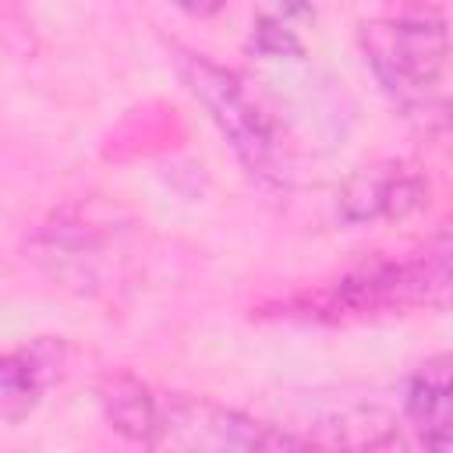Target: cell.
I'll use <instances>...</instances> for the list:
<instances>
[{
    "label": "cell",
    "mask_w": 453,
    "mask_h": 453,
    "mask_svg": "<svg viewBox=\"0 0 453 453\" xmlns=\"http://www.w3.org/2000/svg\"><path fill=\"white\" fill-rule=\"evenodd\" d=\"M156 442L184 449H297L308 439L258 425L202 396H170L156 411Z\"/></svg>",
    "instance_id": "4"
},
{
    "label": "cell",
    "mask_w": 453,
    "mask_h": 453,
    "mask_svg": "<svg viewBox=\"0 0 453 453\" xmlns=\"http://www.w3.org/2000/svg\"><path fill=\"white\" fill-rule=\"evenodd\" d=\"M42 393V368L28 350L0 357V418L21 421Z\"/></svg>",
    "instance_id": "8"
},
{
    "label": "cell",
    "mask_w": 453,
    "mask_h": 453,
    "mask_svg": "<svg viewBox=\"0 0 453 453\" xmlns=\"http://www.w3.org/2000/svg\"><path fill=\"white\" fill-rule=\"evenodd\" d=\"M365 53L382 88L407 110H442L446 103V28L442 21H372Z\"/></svg>",
    "instance_id": "2"
},
{
    "label": "cell",
    "mask_w": 453,
    "mask_h": 453,
    "mask_svg": "<svg viewBox=\"0 0 453 453\" xmlns=\"http://www.w3.org/2000/svg\"><path fill=\"white\" fill-rule=\"evenodd\" d=\"M269 11H273V18L276 21H287L290 14H304L308 11V4L304 0H262Z\"/></svg>",
    "instance_id": "9"
},
{
    "label": "cell",
    "mask_w": 453,
    "mask_h": 453,
    "mask_svg": "<svg viewBox=\"0 0 453 453\" xmlns=\"http://www.w3.org/2000/svg\"><path fill=\"white\" fill-rule=\"evenodd\" d=\"M177 4H184V7H191V11H198V14H205V11H212L219 0H177Z\"/></svg>",
    "instance_id": "10"
},
{
    "label": "cell",
    "mask_w": 453,
    "mask_h": 453,
    "mask_svg": "<svg viewBox=\"0 0 453 453\" xmlns=\"http://www.w3.org/2000/svg\"><path fill=\"white\" fill-rule=\"evenodd\" d=\"M177 64H180L188 88L205 103V110L212 113V120L226 134L230 149L241 156V163L262 180L280 177L283 145H280L269 117L258 110V103L241 85V78L223 71L219 64H212L202 53H180Z\"/></svg>",
    "instance_id": "3"
},
{
    "label": "cell",
    "mask_w": 453,
    "mask_h": 453,
    "mask_svg": "<svg viewBox=\"0 0 453 453\" xmlns=\"http://www.w3.org/2000/svg\"><path fill=\"white\" fill-rule=\"evenodd\" d=\"M425 184L400 163H382L361 170L340 195V212L350 223L382 219V216H403L414 205H421Z\"/></svg>",
    "instance_id": "5"
},
{
    "label": "cell",
    "mask_w": 453,
    "mask_h": 453,
    "mask_svg": "<svg viewBox=\"0 0 453 453\" xmlns=\"http://www.w3.org/2000/svg\"><path fill=\"white\" fill-rule=\"evenodd\" d=\"M446 290H449V241L442 234L435 248H425L414 258L375 262L347 273L333 287L308 297L301 311L308 319H361V315L432 304L442 301Z\"/></svg>",
    "instance_id": "1"
},
{
    "label": "cell",
    "mask_w": 453,
    "mask_h": 453,
    "mask_svg": "<svg viewBox=\"0 0 453 453\" xmlns=\"http://www.w3.org/2000/svg\"><path fill=\"white\" fill-rule=\"evenodd\" d=\"M407 418L425 446H449V357L425 361L407 386Z\"/></svg>",
    "instance_id": "6"
},
{
    "label": "cell",
    "mask_w": 453,
    "mask_h": 453,
    "mask_svg": "<svg viewBox=\"0 0 453 453\" xmlns=\"http://www.w3.org/2000/svg\"><path fill=\"white\" fill-rule=\"evenodd\" d=\"M99 400L106 407V418L113 421L117 432L138 439V442H156V411L159 400L127 372L106 375L99 386Z\"/></svg>",
    "instance_id": "7"
}]
</instances>
